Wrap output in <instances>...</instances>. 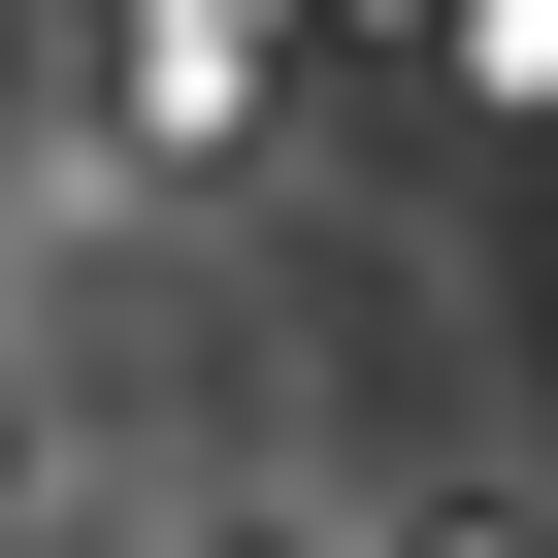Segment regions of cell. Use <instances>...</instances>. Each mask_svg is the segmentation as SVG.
<instances>
[{
  "instance_id": "6da1fadb",
  "label": "cell",
  "mask_w": 558,
  "mask_h": 558,
  "mask_svg": "<svg viewBox=\"0 0 558 558\" xmlns=\"http://www.w3.org/2000/svg\"><path fill=\"white\" fill-rule=\"evenodd\" d=\"M427 558H525V525H427Z\"/></svg>"
}]
</instances>
